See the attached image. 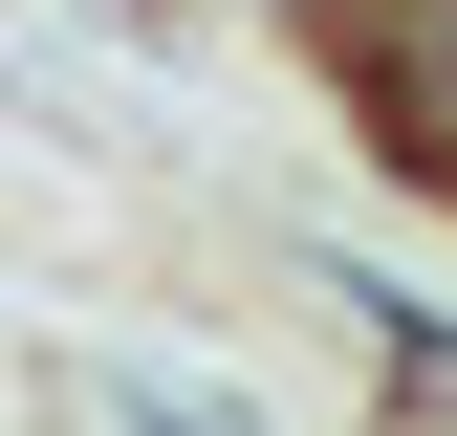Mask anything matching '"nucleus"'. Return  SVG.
I'll return each instance as SVG.
<instances>
[{"mask_svg": "<svg viewBox=\"0 0 457 436\" xmlns=\"http://www.w3.org/2000/svg\"><path fill=\"white\" fill-rule=\"evenodd\" d=\"M349 66H370V109H392V131H414V175H457V0L349 22Z\"/></svg>", "mask_w": 457, "mask_h": 436, "instance_id": "f257e3e1", "label": "nucleus"}]
</instances>
